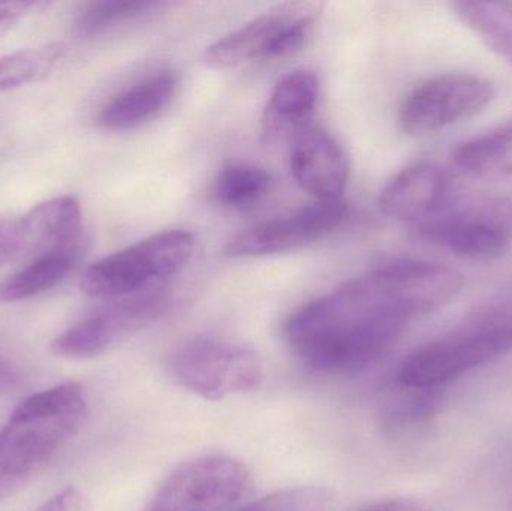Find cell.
I'll use <instances>...</instances> for the list:
<instances>
[{
	"mask_svg": "<svg viewBox=\"0 0 512 511\" xmlns=\"http://www.w3.org/2000/svg\"><path fill=\"white\" fill-rule=\"evenodd\" d=\"M414 318L376 267L292 312L283 338L315 371L349 374L381 359Z\"/></svg>",
	"mask_w": 512,
	"mask_h": 511,
	"instance_id": "cell-1",
	"label": "cell"
},
{
	"mask_svg": "<svg viewBox=\"0 0 512 511\" xmlns=\"http://www.w3.org/2000/svg\"><path fill=\"white\" fill-rule=\"evenodd\" d=\"M84 416L83 387L72 381L23 399L0 431V500L17 495L77 434Z\"/></svg>",
	"mask_w": 512,
	"mask_h": 511,
	"instance_id": "cell-2",
	"label": "cell"
},
{
	"mask_svg": "<svg viewBox=\"0 0 512 511\" xmlns=\"http://www.w3.org/2000/svg\"><path fill=\"white\" fill-rule=\"evenodd\" d=\"M512 353V308L502 306L412 351L399 366L403 389L438 390Z\"/></svg>",
	"mask_w": 512,
	"mask_h": 511,
	"instance_id": "cell-3",
	"label": "cell"
},
{
	"mask_svg": "<svg viewBox=\"0 0 512 511\" xmlns=\"http://www.w3.org/2000/svg\"><path fill=\"white\" fill-rule=\"evenodd\" d=\"M194 249L189 231H162L95 261L81 278V290L107 302L158 290L185 269Z\"/></svg>",
	"mask_w": 512,
	"mask_h": 511,
	"instance_id": "cell-4",
	"label": "cell"
},
{
	"mask_svg": "<svg viewBox=\"0 0 512 511\" xmlns=\"http://www.w3.org/2000/svg\"><path fill=\"white\" fill-rule=\"evenodd\" d=\"M417 236L471 263H493L512 246V197H454L438 215L415 225Z\"/></svg>",
	"mask_w": 512,
	"mask_h": 511,
	"instance_id": "cell-5",
	"label": "cell"
},
{
	"mask_svg": "<svg viewBox=\"0 0 512 511\" xmlns=\"http://www.w3.org/2000/svg\"><path fill=\"white\" fill-rule=\"evenodd\" d=\"M179 386L206 401H222L258 389L264 378L252 348L215 336H197L180 344L168 359Z\"/></svg>",
	"mask_w": 512,
	"mask_h": 511,
	"instance_id": "cell-6",
	"label": "cell"
},
{
	"mask_svg": "<svg viewBox=\"0 0 512 511\" xmlns=\"http://www.w3.org/2000/svg\"><path fill=\"white\" fill-rule=\"evenodd\" d=\"M324 3L285 2L243 24L206 48L201 62L212 69H231L261 59H277L301 47L321 15Z\"/></svg>",
	"mask_w": 512,
	"mask_h": 511,
	"instance_id": "cell-7",
	"label": "cell"
},
{
	"mask_svg": "<svg viewBox=\"0 0 512 511\" xmlns=\"http://www.w3.org/2000/svg\"><path fill=\"white\" fill-rule=\"evenodd\" d=\"M495 98L496 87L480 75H436L405 96L399 108L400 128L409 137H426L478 116Z\"/></svg>",
	"mask_w": 512,
	"mask_h": 511,
	"instance_id": "cell-8",
	"label": "cell"
},
{
	"mask_svg": "<svg viewBox=\"0 0 512 511\" xmlns=\"http://www.w3.org/2000/svg\"><path fill=\"white\" fill-rule=\"evenodd\" d=\"M248 468L230 456H198L179 465L144 511H225L248 492Z\"/></svg>",
	"mask_w": 512,
	"mask_h": 511,
	"instance_id": "cell-9",
	"label": "cell"
},
{
	"mask_svg": "<svg viewBox=\"0 0 512 511\" xmlns=\"http://www.w3.org/2000/svg\"><path fill=\"white\" fill-rule=\"evenodd\" d=\"M171 296L164 290L108 300L51 342V351L63 359L83 360L101 356L132 333L167 314Z\"/></svg>",
	"mask_w": 512,
	"mask_h": 511,
	"instance_id": "cell-10",
	"label": "cell"
},
{
	"mask_svg": "<svg viewBox=\"0 0 512 511\" xmlns=\"http://www.w3.org/2000/svg\"><path fill=\"white\" fill-rule=\"evenodd\" d=\"M348 218L349 207L345 201H316L237 234L225 246V255L237 260L294 251L333 233Z\"/></svg>",
	"mask_w": 512,
	"mask_h": 511,
	"instance_id": "cell-11",
	"label": "cell"
},
{
	"mask_svg": "<svg viewBox=\"0 0 512 511\" xmlns=\"http://www.w3.org/2000/svg\"><path fill=\"white\" fill-rule=\"evenodd\" d=\"M289 168L298 186L316 201L342 200L349 179L348 158L321 126L309 122L294 131Z\"/></svg>",
	"mask_w": 512,
	"mask_h": 511,
	"instance_id": "cell-12",
	"label": "cell"
},
{
	"mask_svg": "<svg viewBox=\"0 0 512 511\" xmlns=\"http://www.w3.org/2000/svg\"><path fill=\"white\" fill-rule=\"evenodd\" d=\"M454 197L451 171L420 161L403 168L385 185L379 207L390 218L418 225L438 215Z\"/></svg>",
	"mask_w": 512,
	"mask_h": 511,
	"instance_id": "cell-13",
	"label": "cell"
},
{
	"mask_svg": "<svg viewBox=\"0 0 512 511\" xmlns=\"http://www.w3.org/2000/svg\"><path fill=\"white\" fill-rule=\"evenodd\" d=\"M379 269L394 293L417 317L450 305L465 287L462 273L435 261L400 258Z\"/></svg>",
	"mask_w": 512,
	"mask_h": 511,
	"instance_id": "cell-14",
	"label": "cell"
},
{
	"mask_svg": "<svg viewBox=\"0 0 512 511\" xmlns=\"http://www.w3.org/2000/svg\"><path fill=\"white\" fill-rule=\"evenodd\" d=\"M23 222L27 257L44 254L81 255L84 246V218L74 195H60L36 204Z\"/></svg>",
	"mask_w": 512,
	"mask_h": 511,
	"instance_id": "cell-15",
	"label": "cell"
},
{
	"mask_svg": "<svg viewBox=\"0 0 512 511\" xmlns=\"http://www.w3.org/2000/svg\"><path fill=\"white\" fill-rule=\"evenodd\" d=\"M450 171L474 182L512 180V119L463 141L451 156Z\"/></svg>",
	"mask_w": 512,
	"mask_h": 511,
	"instance_id": "cell-16",
	"label": "cell"
},
{
	"mask_svg": "<svg viewBox=\"0 0 512 511\" xmlns=\"http://www.w3.org/2000/svg\"><path fill=\"white\" fill-rule=\"evenodd\" d=\"M179 78L162 71L111 99L99 114V125L108 131H129L155 119L173 99Z\"/></svg>",
	"mask_w": 512,
	"mask_h": 511,
	"instance_id": "cell-17",
	"label": "cell"
},
{
	"mask_svg": "<svg viewBox=\"0 0 512 511\" xmlns=\"http://www.w3.org/2000/svg\"><path fill=\"white\" fill-rule=\"evenodd\" d=\"M81 255L44 254L32 257L0 282V302L15 303L47 293L68 278Z\"/></svg>",
	"mask_w": 512,
	"mask_h": 511,
	"instance_id": "cell-18",
	"label": "cell"
},
{
	"mask_svg": "<svg viewBox=\"0 0 512 511\" xmlns=\"http://www.w3.org/2000/svg\"><path fill=\"white\" fill-rule=\"evenodd\" d=\"M451 11L489 48L512 68V2L451 3Z\"/></svg>",
	"mask_w": 512,
	"mask_h": 511,
	"instance_id": "cell-19",
	"label": "cell"
},
{
	"mask_svg": "<svg viewBox=\"0 0 512 511\" xmlns=\"http://www.w3.org/2000/svg\"><path fill=\"white\" fill-rule=\"evenodd\" d=\"M319 95V80L312 71L297 69L283 75L268 102V119L274 125L300 126L309 123Z\"/></svg>",
	"mask_w": 512,
	"mask_h": 511,
	"instance_id": "cell-20",
	"label": "cell"
},
{
	"mask_svg": "<svg viewBox=\"0 0 512 511\" xmlns=\"http://www.w3.org/2000/svg\"><path fill=\"white\" fill-rule=\"evenodd\" d=\"M62 42L12 51L0 56V92L44 81L65 56Z\"/></svg>",
	"mask_w": 512,
	"mask_h": 511,
	"instance_id": "cell-21",
	"label": "cell"
},
{
	"mask_svg": "<svg viewBox=\"0 0 512 511\" xmlns=\"http://www.w3.org/2000/svg\"><path fill=\"white\" fill-rule=\"evenodd\" d=\"M271 188V177L258 165L231 162L219 171L215 192L222 206L249 210L258 206Z\"/></svg>",
	"mask_w": 512,
	"mask_h": 511,
	"instance_id": "cell-22",
	"label": "cell"
},
{
	"mask_svg": "<svg viewBox=\"0 0 512 511\" xmlns=\"http://www.w3.org/2000/svg\"><path fill=\"white\" fill-rule=\"evenodd\" d=\"M164 3L153 0H105L87 5L75 21V30L83 38H95L114 27L150 14Z\"/></svg>",
	"mask_w": 512,
	"mask_h": 511,
	"instance_id": "cell-23",
	"label": "cell"
},
{
	"mask_svg": "<svg viewBox=\"0 0 512 511\" xmlns=\"http://www.w3.org/2000/svg\"><path fill=\"white\" fill-rule=\"evenodd\" d=\"M328 495L316 488H289L265 495L237 511H325Z\"/></svg>",
	"mask_w": 512,
	"mask_h": 511,
	"instance_id": "cell-24",
	"label": "cell"
},
{
	"mask_svg": "<svg viewBox=\"0 0 512 511\" xmlns=\"http://www.w3.org/2000/svg\"><path fill=\"white\" fill-rule=\"evenodd\" d=\"M24 252L26 240L21 218H0V267L23 257Z\"/></svg>",
	"mask_w": 512,
	"mask_h": 511,
	"instance_id": "cell-25",
	"label": "cell"
},
{
	"mask_svg": "<svg viewBox=\"0 0 512 511\" xmlns=\"http://www.w3.org/2000/svg\"><path fill=\"white\" fill-rule=\"evenodd\" d=\"M36 511H90V504L80 489L66 488L45 501Z\"/></svg>",
	"mask_w": 512,
	"mask_h": 511,
	"instance_id": "cell-26",
	"label": "cell"
},
{
	"mask_svg": "<svg viewBox=\"0 0 512 511\" xmlns=\"http://www.w3.org/2000/svg\"><path fill=\"white\" fill-rule=\"evenodd\" d=\"M33 6L32 2H0V33L14 26Z\"/></svg>",
	"mask_w": 512,
	"mask_h": 511,
	"instance_id": "cell-27",
	"label": "cell"
},
{
	"mask_svg": "<svg viewBox=\"0 0 512 511\" xmlns=\"http://www.w3.org/2000/svg\"><path fill=\"white\" fill-rule=\"evenodd\" d=\"M360 511H424L414 501L403 500V498H394V500L378 501V503L369 504Z\"/></svg>",
	"mask_w": 512,
	"mask_h": 511,
	"instance_id": "cell-28",
	"label": "cell"
}]
</instances>
